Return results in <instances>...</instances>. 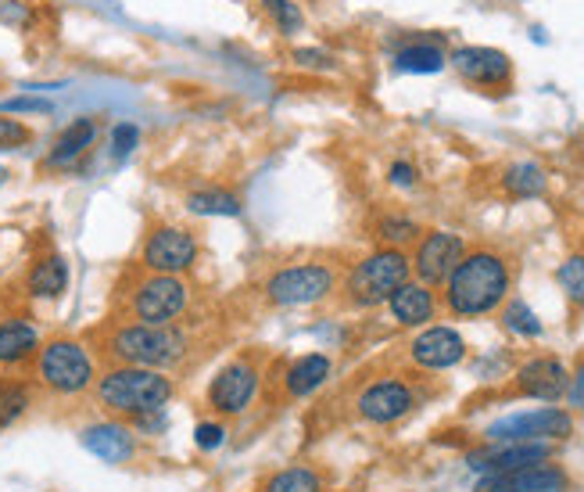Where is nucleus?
<instances>
[{
    "instance_id": "obj_1",
    "label": "nucleus",
    "mask_w": 584,
    "mask_h": 492,
    "mask_svg": "<svg viewBox=\"0 0 584 492\" xmlns=\"http://www.w3.org/2000/svg\"><path fill=\"white\" fill-rule=\"evenodd\" d=\"M509 285H513V274H509L499 252H466L445 280V305H449L452 316L463 320L488 316L506 302Z\"/></svg>"
},
{
    "instance_id": "obj_2",
    "label": "nucleus",
    "mask_w": 584,
    "mask_h": 492,
    "mask_svg": "<svg viewBox=\"0 0 584 492\" xmlns=\"http://www.w3.org/2000/svg\"><path fill=\"white\" fill-rule=\"evenodd\" d=\"M94 392L108 413L136 421V417L166 410L177 396V381L161 371H147V367H111L108 374L97 377Z\"/></svg>"
},
{
    "instance_id": "obj_3",
    "label": "nucleus",
    "mask_w": 584,
    "mask_h": 492,
    "mask_svg": "<svg viewBox=\"0 0 584 492\" xmlns=\"http://www.w3.org/2000/svg\"><path fill=\"white\" fill-rule=\"evenodd\" d=\"M186 352H191V335L177 324H119L108 335V356L119 367H147V371L169 374L186 360Z\"/></svg>"
},
{
    "instance_id": "obj_4",
    "label": "nucleus",
    "mask_w": 584,
    "mask_h": 492,
    "mask_svg": "<svg viewBox=\"0 0 584 492\" xmlns=\"http://www.w3.org/2000/svg\"><path fill=\"white\" fill-rule=\"evenodd\" d=\"M36 381L54 396H83L97 385L90 349L76 338H51L36 352Z\"/></svg>"
},
{
    "instance_id": "obj_5",
    "label": "nucleus",
    "mask_w": 584,
    "mask_h": 492,
    "mask_svg": "<svg viewBox=\"0 0 584 492\" xmlns=\"http://www.w3.org/2000/svg\"><path fill=\"white\" fill-rule=\"evenodd\" d=\"M409 274H413V263L402 249H380L366 255L363 263H355V269L348 274V302L358 305V310H373V305H384L399 291Z\"/></svg>"
},
{
    "instance_id": "obj_6",
    "label": "nucleus",
    "mask_w": 584,
    "mask_h": 492,
    "mask_svg": "<svg viewBox=\"0 0 584 492\" xmlns=\"http://www.w3.org/2000/svg\"><path fill=\"white\" fill-rule=\"evenodd\" d=\"M338 288V274L327 263H294L280 266L277 274L266 280V302L277 310H302V305H316Z\"/></svg>"
},
{
    "instance_id": "obj_7",
    "label": "nucleus",
    "mask_w": 584,
    "mask_h": 492,
    "mask_svg": "<svg viewBox=\"0 0 584 492\" xmlns=\"http://www.w3.org/2000/svg\"><path fill=\"white\" fill-rule=\"evenodd\" d=\"M567 435H574V417L567 410H559V406L506 413L484 428V439H488L491 446H509V442H559Z\"/></svg>"
},
{
    "instance_id": "obj_8",
    "label": "nucleus",
    "mask_w": 584,
    "mask_h": 492,
    "mask_svg": "<svg viewBox=\"0 0 584 492\" xmlns=\"http://www.w3.org/2000/svg\"><path fill=\"white\" fill-rule=\"evenodd\" d=\"M191 305V288H186L183 277H166V274H151L144 277L141 285L130 295V313L136 324H177Z\"/></svg>"
},
{
    "instance_id": "obj_9",
    "label": "nucleus",
    "mask_w": 584,
    "mask_h": 492,
    "mask_svg": "<svg viewBox=\"0 0 584 492\" xmlns=\"http://www.w3.org/2000/svg\"><path fill=\"white\" fill-rule=\"evenodd\" d=\"M258 388H263V371L252 356H241V360L219 367L216 377L208 381V406L219 417H241L255 403Z\"/></svg>"
},
{
    "instance_id": "obj_10",
    "label": "nucleus",
    "mask_w": 584,
    "mask_h": 492,
    "mask_svg": "<svg viewBox=\"0 0 584 492\" xmlns=\"http://www.w3.org/2000/svg\"><path fill=\"white\" fill-rule=\"evenodd\" d=\"M141 263L147 274L180 277L197 263V238L183 227H155L141 249Z\"/></svg>"
},
{
    "instance_id": "obj_11",
    "label": "nucleus",
    "mask_w": 584,
    "mask_h": 492,
    "mask_svg": "<svg viewBox=\"0 0 584 492\" xmlns=\"http://www.w3.org/2000/svg\"><path fill=\"white\" fill-rule=\"evenodd\" d=\"M413 406H416V388L402 377L369 381L355 399L358 417L369 424H394V421H402L405 413H413Z\"/></svg>"
},
{
    "instance_id": "obj_12",
    "label": "nucleus",
    "mask_w": 584,
    "mask_h": 492,
    "mask_svg": "<svg viewBox=\"0 0 584 492\" xmlns=\"http://www.w3.org/2000/svg\"><path fill=\"white\" fill-rule=\"evenodd\" d=\"M466 255V241L459 238L452 230H430L419 238L416 244V255L409 263H413V274L419 277V285H445L449 274L459 266V260Z\"/></svg>"
},
{
    "instance_id": "obj_13",
    "label": "nucleus",
    "mask_w": 584,
    "mask_h": 492,
    "mask_svg": "<svg viewBox=\"0 0 584 492\" xmlns=\"http://www.w3.org/2000/svg\"><path fill=\"white\" fill-rule=\"evenodd\" d=\"M570 478L563 467L556 464H534V467H520V471H506V475H484L477 478L474 492H567Z\"/></svg>"
},
{
    "instance_id": "obj_14",
    "label": "nucleus",
    "mask_w": 584,
    "mask_h": 492,
    "mask_svg": "<svg viewBox=\"0 0 584 492\" xmlns=\"http://www.w3.org/2000/svg\"><path fill=\"white\" fill-rule=\"evenodd\" d=\"M552 457L549 442H509V446H491L480 453H470L466 467L474 475H506V471H520V467H534L545 464Z\"/></svg>"
},
{
    "instance_id": "obj_15",
    "label": "nucleus",
    "mask_w": 584,
    "mask_h": 492,
    "mask_svg": "<svg viewBox=\"0 0 584 492\" xmlns=\"http://www.w3.org/2000/svg\"><path fill=\"white\" fill-rule=\"evenodd\" d=\"M449 65L474 87H506L513 76V61L495 47H459L449 55Z\"/></svg>"
},
{
    "instance_id": "obj_16",
    "label": "nucleus",
    "mask_w": 584,
    "mask_h": 492,
    "mask_svg": "<svg viewBox=\"0 0 584 492\" xmlns=\"http://www.w3.org/2000/svg\"><path fill=\"white\" fill-rule=\"evenodd\" d=\"M409 356L424 371H452L466 360V341L455 327H427L413 338Z\"/></svg>"
},
{
    "instance_id": "obj_17",
    "label": "nucleus",
    "mask_w": 584,
    "mask_h": 492,
    "mask_svg": "<svg viewBox=\"0 0 584 492\" xmlns=\"http://www.w3.org/2000/svg\"><path fill=\"white\" fill-rule=\"evenodd\" d=\"M516 388H520V396H527V399L559 403L570 388V371L556 356H538V360H527L516 371Z\"/></svg>"
},
{
    "instance_id": "obj_18",
    "label": "nucleus",
    "mask_w": 584,
    "mask_h": 492,
    "mask_svg": "<svg viewBox=\"0 0 584 492\" xmlns=\"http://www.w3.org/2000/svg\"><path fill=\"white\" fill-rule=\"evenodd\" d=\"M80 442L86 453H94L105 464H126L136 453V435L126 421H97L80 432Z\"/></svg>"
},
{
    "instance_id": "obj_19",
    "label": "nucleus",
    "mask_w": 584,
    "mask_h": 492,
    "mask_svg": "<svg viewBox=\"0 0 584 492\" xmlns=\"http://www.w3.org/2000/svg\"><path fill=\"white\" fill-rule=\"evenodd\" d=\"M97 137H101V127H97V119L83 116L76 122H69V127L54 137L51 152H47L44 169H69V166H76L80 158L97 144Z\"/></svg>"
},
{
    "instance_id": "obj_20",
    "label": "nucleus",
    "mask_w": 584,
    "mask_h": 492,
    "mask_svg": "<svg viewBox=\"0 0 584 492\" xmlns=\"http://www.w3.org/2000/svg\"><path fill=\"white\" fill-rule=\"evenodd\" d=\"M333 374V360L327 352H308L297 356V360L283 371V396L288 399H308L327 385Z\"/></svg>"
},
{
    "instance_id": "obj_21",
    "label": "nucleus",
    "mask_w": 584,
    "mask_h": 492,
    "mask_svg": "<svg viewBox=\"0 0 584 492\" xmlns=\"http://www.w3.org/2000/svg\"><path fill=\"white\" fill-rule=\"evenodd\" d=\"M388 310L394 316V324L424 327L434 320V313H438V299H434V291L427 285H419V280H405V285L388 299Z\"/></svg>"
},
{
    "instance_id": "obj_22",
    "label": "nucleus",
    "mask_w": 584,
    "mask_h": 492,
    "mask_svg": "<svg viewBox=\"0 0 584 492\" xmlns=\"http://www.w3.org/2000/svg\"><path fill=\"white\" fill-rule=\"evenodd\" d=\"M40 331L29 320H4L0 324V367H22L40 352Z\"/></svg>"
},
{
    "instance_id": "obj_23",
    "label": "nucleus",
    "mask_w": 584,
    "mask_h": 492,
    "mask_svg": "<svg viewBox=\"0 0 584 492\" xmlns=\"http://www.w3.org/2000/svg\"><path fill=\"white\" fill-rule=\"evenodd\" d=\"M26 291L33 295V299H61V295L69 291V263H65V255H58V252L40 255V260L29 266Z\"/></svg>"
},
{
    "instance_id": "obj_24",
    "label": "nucleus",
    "mask_w": 584,
    "mask_h": 492,
    "mask_svg": "<svg viewBox=\"0 0 584 492\" xmlns=\"http://www.w3.org/2000/svg\"><path fill=\"white\" fill-rule=\"evenodd\" d=\"M445 51L434 44H409L394 55V69L399 72H413V76H434V72L445 69Z\"/></svg>"
},
{
    "instance_id": "obj_25",
    "label": "nucleus",
    "mask_w": 584,
    "mask_h": 492,
    "mask_svg": "<svg viewBox=\"0 0 584 492\" xmlns=\"http://www.w3.org/2000/svg\"><path fill=\"white\" fill-rule=\"evenodd\" d=\"M545 169L538 163H513L506 166L502 173V188L513 194V199H538V194H545Z\"/></svg>"
},
{
    "instance_id": "obj_26",
    "label": "nucleus",
    "mask_w": 584,
    "mask_h": 492,
    "mask_svg": "<svg viewBox=\"0 0 584 492\" xmlns=\"http://www.w3.org/2000/svg\"><path fill=\"white\" fill-rule=\"evenodd\" d=\"M186 208L194 216H241V199L219 188H202L186 194Z\"/></svg>"
},
{
    "instance_id": "obj_27",
    "label": "nucleus",
    "mask_w": 584,
    "mask_h": 492,
    "mask_svg": "<svg viewBox=\"0 0 584 492\" xmlns=\"http://www.w3.org/2000/svg\"><path fill=\"white\" fill-rule=\"evenodd\" d=\"M263 492H323V478L305 464L283 467V471L269 475V482L263 485Z\"/></svg>"
},
{
    "instance_id": "obj_28",
    "label": "nucleus",
    "mask_w": 584,
    "mask_h": 492,
    "mask_svg": "<svg viewBox=\"0 0 584 492\" xmlns=\"http://www.w3.org/2000/svg\"><path fill=\"white\" fill-rule=\"evenodd\" d=\"M29 385L22 381H0V428H11L22 413L29 410Z\"/></svg>"
},
{
    "instance_id": "obj_29",
    "label": "nucleus",
    "mask_w": 584,
    "mask_h": 492,
    "mask_svg": "<svg viewBox=\"0 0 584 492\" xmlns=\"http://www.w3.org/2000/svg\"><path fill=\"white\" fill-rule=\"evenodd\" d=\"M502 324L513 331V335L520 338H542V320L538 313L531 310V305L524 299H513V302H506V313H502Z\"/></svg>"
},
{
    "instance_id": "obj_30",
    "label": "nucleus",
    "mask_w": 584,
    "mask_h": 492,
    "mask_svg": "<svg viewBox=\"0 0 584 492\" xmlns=\"http://www.w3.org/2000/svg\"><path fill=\"white\" fill-rule=\"evenodd\" d=\"M556 285L574 305H584V255H570L556 269Z\"/></svg>"
},
{
    "instance_id": "obj_31",
    "label": "nucleus",
    "mask_w": 584,
    "mask_h": 492,
    "mask_svg": "<svg viewBox=\"0 0 584 492\" xmlns=\"http://www.w3.org/2000/svg\"><path fill=\"white\" fill-rule=\"evenodd\" d=\"M263 8H266V15L277 22V29L283 36H294L305 29V15L294 0H263Z\"/></svg>"
},
{
    "instance_id": "obj_32",
    "label": "nucleus",
    "mask_w": 584,
    "mask_h": 492,
    "mask_svg": "<svg viewBox=\"0 0 584 492\" xmlns=\"http://www.w3.org/2000/svg\"><path fill=\"white\" fill-rule=\"evenodd\" d=\"M136 144H141V127H133V122H119V127L111 130L108 152L115 163H126V158L136 152Z\"/></svg>"
},
{
    "instance_id": "obj_33",
    "label": "nucleus",
    "mask_w": 584,
    "mask_h": 492,
    "mask_svg": "<svg viewBox=\"0 0 584 492\" xmlns=\"http://www.w3.org/2000/svg\"><path fill=\"white\" fill-rule=\"evenodd\" d=\"M380 238L391 244V249H402V244L409 241H416L419 238V227L413 224V219H402V216H388V219H380Z\"/></svg>"
},
{
    "instance_id": "obj_34",
    "label": "nucleus",
    "mask_w": 584,
    "mask_h": 492,
    "mask_svg": "<svg viewBox=\"0 0 584 492\" xmlns=\"http://www.w3.org/2000/svg\"><path fill=\"white\" fill-rule=\"evenodd\" d=\"M54 105L47 97H4L0 116H51Z\"/></svg>"
},
{
    "instance_id": "obj_35",
    "label": "nucleus",
    "mask_w": 584,
    "mask_h": 492,
    "mask_svg": "<svg viewBox=\"0 0 584 492\" xmlns=\"http://www.w3.org/2000/svg\"><path fill=\"white\" fill-rule=\"evenodd\" d=\"M33 141V130L22 119L0 116V152H19Z\"/></svg>"
},
{
    "instance_id": "obj_36",
    "label": "nucleus",
    "mask_w": 584,
    "mask_h": 492,
    "mask_svg": "<svg viewBox=\"0 0 584 492\" xmlns=\"http://www.w3.org/2000/svg\"><path fill=\"white\" fill-rule=\"evenodd\" d=\"M194 446L202 453H216L227 446V424L222 421H202L194 428Z\"/></svg>"
},
{
    "instance_id": "obj_37",
    "label": "nucleus",
    "mask_w": 584,
    "mask_h": 492,
    "mask_svg": "<svg viewBox=\"0 0 584 492\" xmlns=\"http://www.w3.org/2000/svg\"><path fill=\"white\" fill-rule=\"evenodd\" d=\"M294 61H297L302 69H319V72H330V69H333V55L319 51V47H297Z\"/></svg>"
},
{
    "instance_id": "obj_38",
    "label": "nucleus",
    "mask_w": 584,
    "mask_h": 492,
    "mask_svg": "<svg viewBox=\"0 0 584 492\" xmlns=\"http://www.w3.org/2000/svg\"><path fill=\"white\" fill-rule=\"evenodd\" d=\"M0 22H8V26H26L29 4L26 0H0Z\"/></svg>"
},
{
    "instance_id": "obj_39",
    "label": "nucleus",
    "mask_w": 584,
    "mask_h": 492,
    "mask_svg": "<svg viewBox=\"0 0 584 492\" xmlns=\"http://www.w3.org/2000/svg\"><path fill=\"white\" fill-rule=\"evenodd\" d=\"M567 399H570V406H574V410H584V360H581V367H577V371L570 374Z\"/></svg>"
},
{
    "instance_id": "obj_40",
    "label": "nucleus",
    "mask_w": 584,
    "mask_h": 492,
    "mask_svg": "<svg viewBox=\"0 0 584 492\" xmlns=\"http://www.w3.org/2000/svg\"><path fill=\"white\" fill-rule=\"evenodd\" d=\"M130 428H136V432H155L161 435L169 428L166 413H147V417H136V421H130Z\"/></svg>"
},
{
    "instance_id": "obj_41",
    "label": "nucleus",
    "mask_w": 584,
    "mask_h": 492,
    "mask_svg": "<svg viewBox=\"0 0 584 492\" xmlns=\"http://www.w3.org/2000/svg\"><path fill=\"white\" fill-rule=\"evenodd\" d=\"M388 177H391L394 188H413V183H416V169L409 166V163H394L388 169Z\"/></svg>"
},
{
    "instance_id": "obj_42",
    "label": "nucleus",
    "mask_w": 584,
    "mask_h": 492,
    "mask_svg": "<svg viewBox=\"0 0 584 492\" xmlns=\"http://www.w3.org/2000/svg\"><path fill=\"white\" fill-rule=\"evenodd\" d=\"M4 180H8V169H4V166H0V183H4Z\"/></svg>"
}]
</instances>
